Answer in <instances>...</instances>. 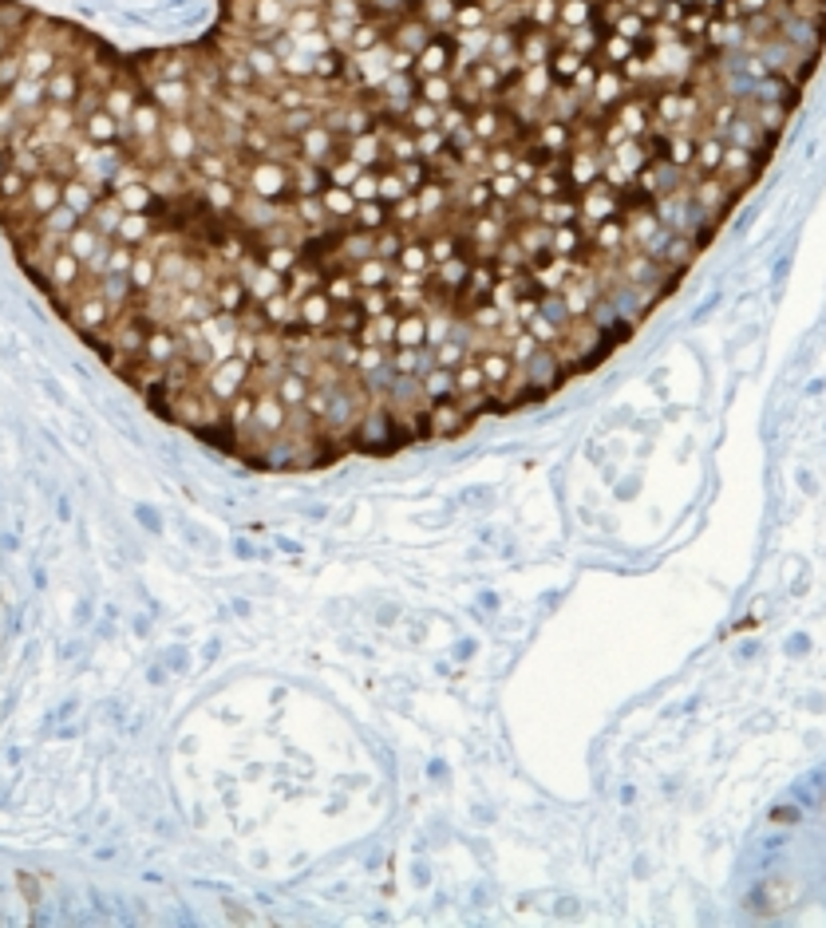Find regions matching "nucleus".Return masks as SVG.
Listing matches in <instances>:
<instances>
[{
    "mask_svg": "<svg viewBox=\"0 0 826 928\" xmlns=\"http://www.w3.org/2000/svg\"><path fill=\"white\" fill-rule=\"evenodd\" d=\"M198 387H202L217 407H226L234 396H242V391L250 387V363L237 360V356L214 363V368H206L202 376H198Z\"/></svg>",
    "mask_w": 826,
    "mask_h": 928,
    "instance_id": "nucleus-1",
    "label": "nucleus"
},
{
    "mask_svg": "<svg viewBox=\"0 0 826 928\" xmlns=\"http://www.w3.org/2000/svg\"><path fill=\"white\" fill-rule=\"evenodd\" d=\"M158 139H163V155L170 162H178V166H190L194 155L202 150V135H198V127L190 119H166Z\"/></svg>",
    "mask_w": 826,
    "mask_h": 928,
    "instance_id": "nucleus-2",
    "label": "nucleus"
},
{
    "mask_svg": "<svg viewBox=\"0 0 826 928\" xmlns=\"http://www.w3.org/2000/svg\"><path fill=\"white\" fill-rule=\"evenodd\" d=\"M150 99L163 107L166 119H190V111H194L190 80H150Z\"/></svg>",
    "mask_w": 826,
    "mask_h": 928,
    "instance_id": "nucleus-3",
    "label": "nucleus"
},
{
    "mask_svg": "<svg viewBox=\"0 0 826 928\" xmlns=\"http://www.w3.org/2000/svg\"><path fill=\"white\" fill-rule=\"evenodd\" d=\"M64 202V182L55 178V175H36L32 182H28V194H24V206H28V214L36 217V222H40L44 214H52L55 206Z\"/></svg>",
    "mask_w": 826,
    "mask_h": 928,
    "instance_id": "nucleus-4",
    "label": "nucleus"
},
{
    "mask_svg": "<svg viewBox=\"0 0 826 928\" xmlns=\"http://www.w3.org/2000/svg\"><path fill=\"white\" fill-rule=\"evenodd\" d=\"M44 88H47V103H60V107H75V103H80V95H83V75L75 72V64H72V60H60V68L47 75Z\"/></svg>",
    "mask_w": 826,
    "mask_h": 928,
    "instance_id": "nucleus-5",
    "label": "nucleus"
},
{
    "mask_svg": "<svg viewBox=\"0 0 826 928\" xmlns=\"http://www.w3.org/2000/svg\"><path fill=\"white\" fill-rule=\"evenodd\" d=\"M210 293H214L217 312H226V317H242V312L250 309V289H245V281H242V277H234V273L214 277Z\"/></svg>",
    "mask_w": 826,
    "mask_h": 928,
    "instance_id": "nucleus-6",
    "label": "nucleus"
},
{
    "mask_svg": "<svg viewBox=\"0 0 826 928\" xmlns=\"http://www.w3.org/2000/svg\"><path fill=\"white\" fill-rule=\"evenodd\" d=\"M47 281H52V293H72L75 296V289L83 285V261L75 253H68V250H60L47 261ZM47 293V296H52Z\"/></svg>",
    "mask_w": 826,
    "mask_h": 928,
    "instance_id": "nucleus-7",
    "label": "nucleus"
},
{
    "mask_svg": "<svg viewBox=\"0 0 826 928\" xmlns=\"http://www.w3.org/2000/svg\"><path fill=\"white\" fill-rule=\"evenodd\" d=\"M150 60H155V68H147V83L150 80H190L194 75V55L183 52V47H163Z\"/></svg>",
    "mask_w": 826,
    "mask_h": 928,
    "instance_id": "nucleus-8",
    "label": "nucleus"
},
{
    "mask_svg": "<svg viewBox=\"0 0 826 928\" xmlns=\"http://www.w3.org/2000/svg\"><path fill=\"white\" fill-rule=\"evenodd\" d=\"M202 202H206V209H210L214 217H234V209H237V202H242V186L237 182H230V178H214V182H202Z\"/></svg>",
    "mask_w": 826,
    "mask_h": 928,
    "instance_id": "nucleus-9",
    "label": "nucleus"
},
{
    "mask_svg": "<svg viewBox=\"0 0 826 928\" xmlns=\"http://www.w3.org/2000/svg\"><path fill=\"white\" fill-rule=\"evenodd\" d=\"M80 131H83V139H88L91 147H111V142H119V135H123V123L115 119V115H107L103 107H95L91 115H83V119H80Z\"/></svg>",
    "mask_w": 826,
    "mask_h": 928,
    "instance_id": "nucleus-10",
    "label": "nucleus"
},
{
    "mask_svg": "<svg viewBox=\"0 0 826 928\" xmlns=\"http://www.w3.org/2000/svg\"><path fill=\"white\" fill-rule=\"evenodd\" d=\"M183 352V344H178V332L170 328V324H158V328L147 332V348H142V360L155 363V368H166L170 360Z\"/></svg>",
    "mask_w": 826,
    "mask_h": 928,
    "instance_id": "nucleus-11",
    "label": "nucleus"
},
{
    "mask_svg": "<svg viewBox=\"0 0 826 928\" xmlns=\"http://www.w3.org/2000/svg\"><path fill=\"white\" fill-rule=\"evenodd\" d=\"M21 60H24V75H28V80H47V75L60 68V52H55L52 44H40V40L24 44Z\"/></svg>",
    "mask_w": 826,
    "mask_h": 928,
    "instance_id": "nucleus-12",
    "label": "nucleus"
},
{
    "mask_svg": "<svg viewBox=\"0 0 826 928\" xmlns=\"http://www.w3.org/2000/svg\"><path fill=\"white\" fill-rule=\"evenodd\" d=\"M163 123H166V115L155 99H139L135 111H131V119H127V127L135 131V139H158L163 135Z\"/></svg>",
    "mask_w": 826,
    "mask_h": 928,
    "instance_id": "nucleus-13",
    "label": "nucleus"
},
{
    "mask_svg": "<svg viewBox=\"0 0 826 928\" xmlns=\"http://www.w3.org/2000/svg\"><path fill=\"white\" fill-rule=\"evenodd\" d=\"M115 202L123 206V214H150L158 209V194L147 186V182H131V186H115Z\"/></svg>",
    "mask_w": 826,
    "mask_h": 928,
    "instance_id": "nucleus-14",
    "label": "nucleus"
},
{
    "mask_svg": "<svg viewBox=\"0 0 826 928\" xmlns=\"http://www.w3.org/2000/svg\"><path fill=\"white\" fill-rule=\"evenodd\" d=\"M127 281H131V289H135L139 296H147L158 285V253H150L147 245H142V250L135 253V261H131Z\"/></svg>",
    "mask_w": 826,
    "mask_h": 928,
    "instance_id": "nucleus-15",
    "label": "nucleus"
},
{
    "mask_svg": "<svg viewBox=\"0 0 826 928\" xmlns=\"http://www.w3.org/2000/svg\"><path fill=\"white\" fill-rule=\"evenodd\" d=\"M415 99L431 103V107H451L455 103V80L451 75H427V80H415Z\"/></svg>",
    "mask_w": 826,
    "mask_h": 928,
    "instance_id": "nucleus-16",
    "label": "nucleus"
},
{
    "mask_svg": "<svg viewBox=\"0 0 826 928\" xmlns=\"http://www.w3.org/2000/svg\"><path fill=\"white\" fill-rule=\"evenodd\" d=\"M150 237H155V217H150V214H123L115 242H123V245H135V250H142V245H147Z\"/></svg>",
    "mask_w": 826,
    "mask_h": 928,
    "instance_id": "nucleus-17",
    "label": "nucleus"
},
{
    "mask_svg": "<svg viewBox=\"0 0 826 928\" xmlns=\"http://www.w3.org/2000/svg\"><path fill=\"white\" fill-rule=\"evenodd\" d=\"M95 289H99V296L111 304V312H115V317H119L123 309H127V304H131V293H135V289H131V281H127V273H107V277H99V281H95Z\"/></svg>",
    "mask_w": 826,
    "mask_h": 928,
    "instance_id": "nucleus-18",
    "label": "nucleus"
},
{
    "mask_svg": "<svg viewBox=\"0 0 826 928\" xmlns=\"http://www.w3.org/2000/svg\"><path fill=\"white\" fill-rule=\"evenodd\" d=\"M396 348H427V317L423 312H404L396 328Z\"/></svg>",
    "mask_w": 826,
    "mask_h": 928,
    "instance_id": "nucleus-19",
    "label": "nucleus"
},
{
    "mask_svg": "<svg viewBox=\"0 0 826 928\" xmlns=\"http://www.w3.org/2000/svg\"><path fill=\"white\" fill-rule=\"evenodd\" d=\"M289 8L285 0H250V28H285Z\"/></svg>",
    "mask_w": 826,
    "mask_h": 928,
    "instance_id": "nucleus-20",
    "label": "nucleus"
},
{
    "mask_svg": "<svg viewBox=\"0 0 826 928\" xmlns=\"http://www.w3.org/2000/svg\"><path fill=\"white\" fill-rule=\"evenodd\" d=\"M135 103H139V95H135V88H127V83H111V88L103 91V111L115 115L119 123H127V119H131Z\"/></svg>",
    "mask_w": 826,
    "mask_h": 928,
    "instance_id": "nucleus-21",
    "label": "nucleus"
},
{
    "mask_svg": "<svg viewBox=\"0 0 826 928\" xmlns=\"http://www.w3.org/2000/svg\"><path fill=\"white\" fill-rule=\"evenodd\" d=\"M99 242H103V234H99V229H95L91 222H80V226H75L72 234H68V242H64V250H68V253H75V257H80V261H88V257H91L95 250H99Z\"/></svg>",
    "mask_w": 826,
    "mask_h": 928,
    "instance_id": "nucleus-22",
    "label": "nucleus"
},
{
    "mask_svg": "<svg viewBox=\"0 0 826 928\" xmlns=\"http://www.w3.org/2000/svg\"><path fill=\"white\" fill-rule=\"evenodd\" d=\"M325 24V8L320 4H309V8H293L289 21H285V32L293 36H305V32H317V28Z\"/></svg>",
    "mask_w": 826,
    "mask_h": 928,
    "instance_id": "nucleus-23",
    "label": "nucleus"
},
{
    "mask_svg": "<svg viewBox=\"0 0 826 928\" xmlns=\"http://www.w3.org/2000/svg\"><path fill=\"white\" fill-rule=\"evenodd\" d=\"M186 261H190V257H186L183 250H175V245L158 253V285H175V289H178V281H183V269H186Z\"/></svg>",
    "mask_w": 826,
    "mask_h": 928,
    "instance_id": "nucleus-24",
    "label": "nucleus"
},
{
    "mask_svg": "<svg viewBox=\"0 0 826 928\" xmlns=\"http://www.w3.org/2000/svg\"><path fill=\"white\" fill-rule=\"evenodd\" d=\"M490 13L482 8V0H459V8H455V24L459 32H471V28H487Z\"/></svg>",
    "mask_w": 826,
    "mask_h": 928,
    "instance_id": "nucleus-25",
    "label": "nucleus"
},
{
    "mask_svg": "<svg viewBox=\"0 0 826 928\" xmlns=\"http://www.w3.org/2000/svg\"><path fill=\"white\" fill-rule=\"evenodd\" d=\"M40 123H44L47 131H52L55 139H64V135H68V131L75 127V123H80V115H75V107H60V103H47Z\"/></svg>",
    "mask_w": 826,
    "mask_h": 928,
    "instance_id": "nucleus-26",
    "label": "nucleus"
},
{
    "mask_svg": "<svg viewBox=\"0 0 826 928\" xmlns=\"http://www.w3.org/2000/svg\"><path fill=\"white\" fill-rule=\"evenodd\" d=\"M21 80H24V60H21L16 47H8V52L0 55V95H8Z\"/></svg>",
    "mask_w": 826,
    "mask_h": 928,
    "instance_id": "nucleus-27",
    "label": "nucleus"
},
{
    "mask_svg": "<svg viewBox=\"0 0 826 928\" xmlns=\"http://www.w3.org/2000/svg\"><path fill=\"white\" fill-rule=\"evenodd\" d=\"M80 222H83V217L75 214L72 206H64V202L55 206L52 214H44V217H40V226H44V229H52V234H64V237H68V234H72V229L80 226Z\"/></svg>",
    "mask_w": 826,
    "mask_h": 928,
    "instance_id": "nucleus-28",
    "label": "nucleus"
},
{
    "mask_svg": "<svg viewBox=\"0 0 826 928\" xmlns=\"http://www.w3.org/2000/svg\"><path fill=\"white\" fill-rule=\"evenodd\" d=\"M28 178L24 170H16V166H8L4 170V178H0V202H21V198L28 194Z\"/></svg>",
    "mask_w": 826,
    "mask_h": 928,
    "instance_id": "nucleus-29",
    "label": "nucleus"
},
{
    "mask_svg": "<svg viewBox=\"0 0 826 928\" xmlns=\"http://www.w3.org/2000/svg\"><path fill=\"white\" fill-rule=\"evenodd\" d=\"M135 245H123L115 242L111 245V257H107V273H131V261H135Z\"/></svg>",
    "mask_w": 826,
    "mask_h": 928,
    "instance_id": "nucleus-30",
    "label": "nucleus"
},
{
    "mask_svg": "<svg viewBox=\"0 0 826 928\" xmlns=\"http://www.w3.org/2000/svg\"><path fill=\"white\" fill-rule=\"evenodd\" d=\"M135 518H139V525L150 533V538H166V525H163V518H158L155 506H135Z\"/></svg>",
    "mask_w": 826,
    "mask_h": 928,
    "instance_id": "nucleus-31",
    "label": "nucleus"
},
{
    "mask_svg": "<svg viewBox=\"0 0 826 928\" xmlns=\"http://www.w3.org/2000/svg\"><path fill=\"white\" fill-rule=\"evenodd\" d=\"M348 194L356 198V206L360 202H376V175H372V170H360V178L348 186Z\"/></svg>",
    "mask_w": 826,
    "mask_h": 928,
    "instance_id": "nucleus-32",
    "label": "nucleus"
},
{
    "mask_svg": "<svg viewBox=\"0 0 826 928\" xmlns=\"http://www.w3.org/2000/svg\"><path fill=\"white\" fill-rule=\"evenodd\" d=\"M40 387H44V396L52 399V404H60V407H68V396H64V384L52 376V371H40Z\"/></svg>",
    "mask_w": 826,
    "mask_h": 928,
    "instance_id": "nucleus-33",
    "label": "nucleus"
},
{
    "mask_svg": "<svg viewBox=\"0 0 826 928\" xmlns=\"http://www.w3.org/2000/svg\"><path fill=\"white\" fill-rule=\"evenodd\" d=\"M163 660H166V672H186L190 668V656L183 652V648H166Z\"/></svg>",
    "mask_w": 826,
    "mask_h": 928,
    "instance_id": "nucleus-34",
    "label": "nucleus"
},
{
    "mask_svg": "<svg viewBox=\"0 0 826 928\" xmlns=\"http://www.w3.org/2000/svg\"><path fill=\"white\" fill-rule=\"evenodd\" d=\"M16 881H21V893L28 897V901H36V897H40V889H36V877H28V873H16Z\"/></svg>",
    "mask_w": 826,
    "mask_h": 928,
    "instance_id": "nucleus-35",
    "label": "nucleus"
},
{
    "mask_svg": "<svg viewBox=\"0 0 826 928\" xmlns=\"http://www.w3.org/2000/svg\"><path fill=\"white\" fill-rule=\"evenodd\" d=\"M8 166H13V147H8V142H0V178H4Z\"/></svg>",
    "mask_w": 826,
    "mask_h": 928,
    "instance_id": "nucleus-36",
    "label": "nucleus"
},
{
    "mask_svg": "<svg viewBox=\"0 0 826 928\" xmlns=\"http://www.w3.org/2000/svg\"><path fill=\"white\" fill-rule=\"evenodd\" d=\"M55 514H60V522H72V502L60 498V502H55Z\"/></svg>",
    "mask_w": 826,
    "mask_h": 928,
    "instance_id": "nucleus-37",
    "label": "nucleus"
},
{
    "mask_svg": "<svg viewBox=\"0 0 826 928\" xmlns=\"http://www.w3.org/2000/svg\"><path fill=\"white\" fill-rule=\"evenodd\" d=\"M135 636H150V620L147 617H135Z\"/></svg>",
    "mask_w": 826,
    "mask_h": 928,
    "instance_id": "nucleus-38",
    "label": "nucleus"
},
{
    "mask_svg": "<svg viewBox=\"0 0 826 928\" xmlns=\"http://www.w3.org/2000/svg\"><path fill=\"white\" fill-rule=\"evenodd\" d=\"M0 549H4V553L16 549V538H13V533H0Z\"/></svg>",
    "mask_w": 826,
    "mask_h": 928,
    "instance_id": "nucleus-39",
    "label": "nucleus"
},
{
    "mask_svg": "<svg viewBox=\"0 0 826 928\" xmlns=\"http://www.w3.org/2000/svg\"><path fill=\"white\" fill-rule=\"evenodd\" d=\"M88 617H91V600H83V605L75 609V620H80V625H83V620H88Z\"/></svg>",
    "mask_w": 826,
    "mask_h": 928,
    "instance_id": "nucleus-40",
    "label": "nucleus"
},
{
    "mask_svg": "<svg viewBox=\"0 0 826 928\" xmlns=\"http://www.w3.org/2000/svg\"><path fill=\"white\" fill-rule=\"evenodd\" d=\"M147 679H150V684H163V679H166V672H163V668H150V672H147Z\"/></svg>",
    "mask_w": 826,
    "mask_h": 928,
    "instance_id": "nucleus-41",
    "label": "nucleus"
}]
</instances>
